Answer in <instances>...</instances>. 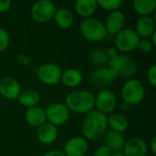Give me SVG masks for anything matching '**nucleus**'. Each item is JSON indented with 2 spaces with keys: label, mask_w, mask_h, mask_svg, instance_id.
I'll return each instance as SVG.
<instances>
[{
  "label": "nucleus",
  "mask_w": 156,
  "mask_h": 156,
  "mask_svg": "<svg viewBox=\"0 0 156 156\" xmlns=\"http://www.w3.org/2000/svg\"><path fill=\"white\" fill-rule=\"evenodd\" d=\"M108 129L107 115L92 110L85 114L82 123L81 132L87 141H96L102 137Z\"/></svg>",
  "instance_id": "1"
},
{
  "label": "nucleus",
  "mask_w": 156,
  "mask_h": 156,
  "mask_svg": "<svg viewBox=\"0 0 156 156\" xmlns=\"http://www.w3.org/2000/svg\"><path fill=\"white\" fill-rule=\"evenodd\" d=\"M64 103L70 112L85 115L94 108V94L87 90H75L66 96Z\"/></svg>",
  "instance_id": "2"
},
{
  "label": "nucleus",
  "mask_w": 156,
  "mask_h": 156,
  "mask_svg": "<svg viewBox=\"0 0 156 156\" xmlns=\"http://www.w3.org/2000/svg\"><path fill=\"white\" fill-rule=\"evenodd\" d=\"M80 32L86 40L93 43L102 41L108 36L104 23L93 16L81 21L80 24Z\"/></svg>",
  "instance_id": "3"
},
{
  "label": "nucleus",
  "mask_w": 156,
  "mask_h": 156,
  "mask_svg": "<svg viewBox=\"0 0 156 156\" xmlns=\"http://www.w3.org/2000/svg\"><path fill=\"white\" fill-rule=\"evenodd\" d=\"M122 102L127 105L135 106L142 103L145 98V87L138 79H130L124 82L121 90Z\"/></svg>",
  "instance_id": "4"
},
{
  "label": "nucleus",
  "mask_w": 156,
  "mask_h": 156,
  "mask_svg": "<svg viewBox=\"0 0 156 156\" xmlns=\"http://www.w3.org/2000/svg\"><path fill=\"white\" fill-rule=\"evenodd\" d=\"M108 68L115 70L120 77L132 78L137 72L138 66L136 61L128 54H119L116 58L108 62Z\"/></svg>",
  "instance_id": "5"
},
{
  "label": "nucleus",
  "mask_w": 156,
  "mask_h": 156,
  "mask_svg": "<svg viewBox=\"0 0 156 156\" xmlns=\"http://www.w3.org/2000/svg\"><path fill=\"white\" fill-rule=\"evenodd\" d=\"M140 37L130 27H125L114 37V47L121 54H128L137 49Z\"/></svg>",
  "instance_id": "6"
},
{
  "label": "nucleus",
  "mask_w": 156,
  "mask_h": 156,
  "mask_svg": "<svg viewBox=\"0 0 156 156\" xmlns=\"http://www.w3.org/2000/svg\"><path fill=\"white\" fill-rule=\"evenodd\" d=\"M57 7L53 2L49 0H38L32 5L30 16L35 22L45 24L53 19Z\"/></svg>",
  "instance_id": "7"
},
{
  "label": "nucleus",
  "mask_w": 156,
  "mask_h": 156,
  "mask_svg": "<svg viewBox=\"0 0 156 156\" xmlns=\"http://www.w3.org/2000/svg\"><path fill=\"white\" fill-rule=\"evenodd\" d=\"M47 122L56 127L62 126L68 122L70 118V112L65 103L53 102L45 109Z\"/></svg>",
  "instance_id": "8"
},
{
  "label": "nucleus",
  "mask_w": 156,
  "mask_h": 156,
  "mask_svg": "<svg viewBox=\"0 0 156 156\" xmlns=\"http://www.w3.org/2000/svg\"><path fill=\"white\" fill-rule=\"evenodd\" d=\"M117 105V96L111 90L102 89L97 95H94V107H96L98 112L105 115L112 114L116 110Z\"/></svg>",
  "instance_id": "9"
},
{
  "label": "nucleus",
  "mask_w": 156,
  "mask_h": 156,
  "mask_svg": "<svg viewBox=\"0 0 156 156\" xmlns=\"http://www.w3.org/2000/svg\"><path fill=\"white\" fill-rule=\"evenodd\" d=\"M61 68L51 62L40 65L37 69V77L42 83L49 86L57 85L60 82L62 75Z\"/></svg>",
  "instance_id": "10"
},
{
  "label": "nucleus",
  "mask_w": 156,
  "mask_h": 156,
  "mask_svg": "<svg viewBox=\"0 0 156 156\" xmlns=\"http://www.w3.org/2000/svg\"><path fill=\"white\" fill-rule=\"evenodd\" d=\"M21 91V85L16 78L5 76L0 80V95L5 100H17Z\"/></svg>",
  "instance_id": "11"
},
{
  "label": "nucleus",
  "mask_w": 156,
  "mask_h": 156,
  "mask_svg": "<svg viewBox=\"0 0 156 156\" xmlns=\"http://www.w3.org/2000/svg\"><path fill=\"white\" fill-rule=\"evenodd\" d=\"M118 77L117 72L108 67H97L90 74V82L103 88L112 83Z\"/></svg>",
  "instance_id": "12"
},
{
  "label": "nucleus",
  "mask_w": 156,
  "mask_h": 156,
  "mask_svg": "<svg viewBox=\"0 0 156 156\" xmlns=\"http://www.w3.org/2000/svg\"><path fill=\"white\" fill-rule=\"evenodd\" d=\"M88 150V141L83 136H74L67 141L63 153L66 156H85Z\"/></svg>",
  "instance_id": "13"
},
{
  "label": "nucleus",
  "mask_w": 156,
  "mask_h": 156,
  "mask_svg": "<svg viewBox=\"0 0 156 156\" xmlns=\"http://www.w3.org/2000/svg\"><path fill=\"white\" fill-rule=\"evenodd\" d=\"M103 23L107 33L115 36L123 28H125V23H126L125 14L120 9L110 12L106 17L105 22Z\"/></svg>",
  "instance_id": "14"
},
{
  "label": "nucleus",
  "mask_w": 156,
  "mask_h": 156,
  "mask_svg": "<svg viewBox=\"0 0 156 156\" xmlns=\"http://www.w3.org/2000/svg\"><path fill=\"white\" fill-rule=\"evenodd\" d=\"M122 152L125 156H145L148 152V144L141 137H132L126 140Z\"/></svg>",
  "instance_id": "15"
},
{
  "label": "nucleus",
  "mask_w": 156,
  "mask_h": 156,
  "mask_svg": "<svg viewBox=\"0 0 156 156\" xmlns=\"http://www.w3.org/2000/svg\"><path fill=\"white\" fill-rule=\"evenodd\" d=\"M37 139L38 142L45 145H49L54 144L58 136V127L46 122L44 124L37 128Z\"/></svg>",
  "instance_id": "16"
},
{
  "label": "nucleus",
  "mask_w": 156,
  "mask_h": 156,
  "mask_svg": "<svg viewBox=\"0 0 156 156\" xmlns=\"http://www.w3.org/2000/svg\"><path fill=\"white\" fill-rule=\"evenodd\" d=\"M134 31L142 38H150L155 32V20L152 16H140L136 22Z\"/></svg>",
  "instance_id": "17"
},
{
  "label": "nucleus",
  "mask_w": 156,
  "mask_h": 156,
  "mask_svg": "<svg viewBox=\"0 0 156 156\" xmlns=\"http://www.w3.org/2000/svg\"><path fill=\"white\" fill-rule=\"evenodd\" d=\"M102 137H103L104 145L107 146L112 153L122 151L126 142L123 133L110 130L107 131Z\"/></svg>",
  "instance_id": "18"
},
{
  "label": "nucleus",
  "mask_w": 156,
  "mask_h": 156,
  "mask_svg": "<svg viewBox=\"0 0 156 156\" xmlns=\"http://www.w3.org/2000/svg\"><path fill=\"white\" fill-rule=\"evenodd\" d=\"M25 120L26 122L32 127L38 128L42 124H44L47 122L45 109L35 106L31 108H27L25 112Z\"/></svg>",
  "instance_id": "19"
},
{
  "label": "nucleus",
  "mask_w": 156,
  "mask_h": 156,
  "mask_svg": "<svg viewBox=\"0 0 156 156\" xmlns=\"http://www.w3.org/2000/svg\"><path fill=\"white\" fill-rule=\"evenodd\" d=\"M60 82L67 88H77L83 82V74L78 69H67L62 71Z\"/></svg>",
  "instance_id": "20"
},
{
  "label": "nucleus",
  "mask_w": 156,
  "mask_h": 156,
  "mask_svg": "<svg viewBox=\"0 0 156 156\" xmlns=\"http://www.w3.org/2000/svg\"><path fill=\"white\" fill-rule=\"evenodd\" d=\"M77 15L83 19L91 17L98 9L97 0H78L74 4Z\"/></svg>",
  "instance_id": "21"
},
{
  "label": "nucleus",
  "mask_w": 156,
  "mask_h": 156,
  "mask_svg": "<svg viewBox=\"0 0 156 156\" xmlns=\"http://www.w3.org/2000/svg\"><path fill=\"white\" fill-rule=\"evenodd\" d=\"M108 127L114 132L122 133L129 127L128 119L122 113H112L107 116Z\"/></svg>",
  "instance_id": "22"
},
{
  "label": "nucleus",
  "mask_w": 156,
  "mask_h": 156,
  "mask_svg": "<svg viewBox=\"0 0 156 156\" xmlns=\"http://www.w3.org/2000/svg\"><path fill=\"white\" fill-rule=\"evenodd\" d=\"M53 19L56 25L61 29L69 28L74 22V17L72 13L65 7L57 8Z\"/></svg>",
  "instance_id": "23"
},
{
  "label": "nucleus",
  "mask_w": 156,
  "mask_h": 156,
  "mask_svg": "<svg viewBox=\"0 0 156 156\" xmlns=\"http://www.w3.org/2000/svg\"><path fill=\"white\" fill-rule=\"evenodd\" d=\"M17 101L22 106L27 109L38 105L40 101V95L37 90L32 89H27L21 91Z\"/></svg>",
  "instance_id": "24"
},
{
  "label": "nucleus",
  "mask_w": 156,
  "mask_h": 156,
  "mask_svg": "<svg viewBox=\"0 0 156 156\" xmlns=\"http://www.w3.org/2000/svg\"><path fill=\"white\" fill-rule=\"evenodd\" d=\"M133 6L140 16H151L156 10V0H135Z\"/></svg>",
  "instance_id": "25"
},
{
  "label": "nucleus",
  "mask_w": 156,
  "mask_h": 156,
  "mask_svg": "<svg viewBox=\"0 0 156 156\" xmlns=\"http://www.w3.org/2000/svg\"><path fill=\"white\" fill-rule=\"evenodd\" d=\"M90 59L94 65L98 66V68L105 67L106 65H108L109 62V58L106 55L105 49L102 48L93 49L90 54Z\"/></svg>",
  "instance_id": "26"
},
{
  "label": "nucleus",
  "mask_w": 156,
  "mask_h": 156,
  "mask_svg": "<svg viewBox=\"0 0 156 156\" xmlns=\"http://www.w3.org/2000/svg\"><path fill=\"white\" fill-rule=\"evenodd\" d=\"M98 6L101 8L107 10L109 12H112L115 10H119L122 5V0H98Z\"/></svg>",
  "instance_id": "27"
},
{
  "label": "nucleus",
  "mask_w": 156,
  "mask_h": 156,
  "mask_svg": "<svg viewBox=\"0 0 156 156\" xmlns=\"http://www.w3.org/2000/svg\"><path fill=\"white\" fill-rule=\"evenodd\" d=\"M9 43H10V37L8 32L5 28L0 27V53L6 50V48L9 46Z\"/></svg>",
  "instance_id": "28"
},
{
  "label": "nucleus",
  "mask_w": 156,
  "mask_h": 156,
  "mask_svg": "<svg viewBox=\"0 0 156 156\" xmlns=\"http://www.w3.org/2000/svg\"><path fill=\"white\" fill-rule=\"evenodd\" d=\"M154 48V46L152 45L149 38H140V41L137 46V49L143 53V54H148L150 53Z\"/></svg>",
  "instance_id": "29"
},
{
  "label": "nucleus",
  "mask_w": 156,
  "mask_h": 156,
  "mask_svg": "<svg viewBox=\"0 0 156 156\" xmlns=\"http://www.w3.org/2000/svg\"><path fill=\"white\" fill-rule=\"evenodd\" d=\"M146 78L147 80L149 81V83L153 86L155 87L156 86V65H152L146 73Z\"/></svg>",
  "instance_id": "30"
},
{
  "label": "nucleus",
  "mask_w": 156,
  "mask_h": 156,
  "mask_svg": "<svg viewBox=\"0 0 156 156\" xmlns=\"http://www.w3.org/2000/svg\"><path fill=\"white\" fill-rule=\"evenodd\" d=\"M112 152L105 145H101L97 148L94 152L93 156H112Z\"/></svg>",
  "instance_id": "31"
},
{
  "label": "nucleus",
  "mask_w": 156,
  "mask_h": 156,
  "mask_svg": "<svg viewBox=\"0 0 156 156\" xmlns=\"http://www.w3.org/2000/svg\"><path fill=\"white\" fill-rule=\"evenodd\" d=\"M105 52H106V55H107L109 60L112 59V58H116L120 54V52L117 50V48L115 47H109V48H107L105 49Z\"/></svg>",
  "instance_id": "32"
},
{
  "label": "nucleus",
  "mask_w": 156,
  "mask_h": 156,
  "mask_svg": "<svg viewBox=\"0 0 156 156\" xmlns=\"http://www.w3.org/2000/svg\"><path fill=\"white\" fill-rule=\"evenodd\" d=\"M16 61L24 66H27L30 63V58L26 54H19L16 56Z\"/></svg>",
  "instance_id": "33"
},
{
  "label": "nucleus",
  "mask_w": 156,
  "mask_h": 156,
  "mask_svg": "<svg viewBox=\"0 0 156 156\" xmlns=\"http://www.w3.org/2000/svg\"><path fill=\"white\" fill-rule=\"evenodd\" d=\"M11 5L12 2L10 0H0V14L9 10Z\"/></svg>",
  "instance_id": "34"
},
{
  "label": "nucleus",
  "mask_w": 156,
  "mask_h": 156,
  "mask_svg": "<svg viewBox=\"0 0 156 156\" xmlns=\"http://www.w3.org/2000/svg\"><path fill=\"white\" fill-rule=\"evenodd\" d=\"M43 156H66L64 154L63 151L60 150H50L44 154Z\"/></svg>",
  "instance_id": "35"
},
{
  "label": "nucleus",
  "mask_w": 156,
  "mask_h": 156,
  "mask_svg": "<svg viewBox=\"0 0 156 156\" xmlns=\"http://www.w3.org/2000/svg\"><path fill=\"white\" fill-rule=\"evenodd\" d=\"M149 148L152 152V154L154 155L156 154V136H153V138L151 139L150 141V144H149Z\"/></svg>",
  "instance_id": "36"
},
{
  "label": "nucleus",
  "mask_w": 156,
  "mask_h": 156,
  "mask_svg": "<svg viewBox=\"0 0 156 156\" xmlns=\"http://www.w3.org/2000/svg\"><path fill=\"white\" fill-rule=\"evenodd\" d=\"M150 41H151V43H152V45L154 46V48L156 47V31L150 37Z\"/></svg>",
  "instance_id": "37"
},
{
  "label": "nucleus",
  "mask_w": 156,
  "mask_h": 156,
  "mask_svg": "<svg viewBox=\"0 0 156 156\" xmlns=\"http://www.w3.org/2000/svg\"><path fill=\"white\" fill-rule=\"evenodd\" d=\"M121 108H122V110L123 112H126V111H128V110H129L130 106H129V105H127L126 103L122 102V105H121Z\"/></svg>",
  "instance_id": "38"
},
{
  "label": "nucleus",
  "mask_w": 156,
  "mask_h": 156,
  "mask_svg": "<svg viewBox=\"0 0 156 156\" xmlns=\"http://www.w3.org/2000/svg\"><path fill=\"white\" fill-rule=\"evenodd\" d=\"M112 156H125L124 154L122 152H115V153H112Z\"/></svg>",
  "instance_id": "39"
}]
</instances>
